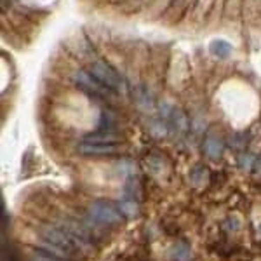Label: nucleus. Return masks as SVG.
<instances>
[{
    "label": "nucleus",
    "mask_w": 261,
    "mask_h": 261,
    "mask_svg": "<svg viewBox=\"0 0 261 261\" xmlns=\"http://www.w3.org/2000/svg\"><path fill=\"white\" fill-rule=\"evenodd\" d=\"M87 71H89L94 79H98L105 87H108V89L113 92H120L125 89L124 79H122L119 75V71L113 68L112 65H108L107 61H103V60L92 61Z\"/></svg>",
    "instance_id": "nucleus-1"
},
{
    "label": "nucleus",
    "mask_w": 261,
    "mask_h": 261,
    "mask_svg": "<svg viewBox=\"0 0 261 261\" xmlns=\"http://www.w3.org/2000/svg\"><path fill=\"white\" fill-rule=\"evenodd\" d=\"M89 218L98 225H120L124 221V214L120 207L108 200H94L89 205Z\"/></svg>",
    "instance_id": "nucleus-2"
},
{
    "label": "nucleus",
    "mask_w": 261,
    "mask_h": 261,
    "mask_svg": "<svg viewBox=\"0 0 261 261\" xmlns=\"http://www.w3.org/2000/svg\"><path fill=\"white\" fill-rule=\"evenodd\" d=\"M73 82L79 86V89H82L87 94H92L96 98H110V94L113 91H110L108 87H105L98 79H94L89 71L86 70H77L73 73Z\"/></svg>",
    "instance_id": "nucleus-3"
},
{
    "label": "nucleus",
    "mask_w": 261,
    "mask_h": 261,
    "mask_svg": "<svg viewBox=\"0 0 261 261\" xmlns=\"http://www.w3.org/2000/svg\"><path fill=\"white\" fill-rule=\"evenodd\" d=\"M119 150H120L119 145H99V143H86V141H82L77 146L79 153L86 155V157H107V155L117 153Z\"/></svg>",
    "instance_id": "nucleus-4"
},
{
    "label": "nucleus",
    "mask_w": 261,
    "mask_h": 261,
    "mask_svg": "<svg viewBox=\"0 0 261 261\" xmlns=\"http://www.w3.org/2000/svg\"><path fill=\"white\" fill-rule=\"evenodd\" d=\"M35 249L44 252V254H47V256H53V258H56V259H61V261H77V258L71 256L68 251H65L63 247L45 241V239H42V237L35 239Z\"/></svg>",
    "instance_id": "nucleus-5"
},
{
    "label": "nucleus",
    "mask_w": 261,
    "mask_h": 261,
    "mask_svg": "<svg viewBox=\"0 0 261 261\" xmlns=\"http://www.w3.org/2000/svg\"><path fill=\"white\" fill-rule=\"evenodd\" d=\"M86 143H99V145H119L122 141L120 134L115 133V130H96V133H91L84 138Z\"/></svg>",
    "instance_id": "nucleus-6"
},
{
    "label": "nucleus",
    "mask_w": 261,
    "mask_h": 261,
    "mask_svg": "<svg viewBox=\"0 0 261 261\" xmlns=\"http://www.w3.org/2000/svg\"><path fill=\"white\" fill-rule=\"evenodd\" d=\"M209 50L214 54L216 58H221V60H225V58H228L231 54V50H233V47L228 44L226 40H213L211 45H209Z\"/></svg>",
    "instance_id": "nucleus-7"
},
{
    "label": "nucleus",
    "mask_w": 261,
    "mask_h": 261,
    "mask_svg": "<svg viewBox=\"0 0 261 261\" xmlns=\"http://www.w3.org/2000/svg\"><path fill=\"white\" fill-rule=\"evenodd\" d=\"M205 153L211 159H218L223 153V145L218 138H207L205 140Z\"/></svg>",
    "instance_id": "nucleus-8"
},
{
    "label": "nucleus",
    "mask_w": 261,
    "mask_h": 261,
    "mask_svg": "<svg viewBox=\"0 0 261 261\" xmlns=\"http://www.w3.org/2000/svg\"><path fill=\"white\" fill-rule=\"evenodd\" d=\"M171 119L174 120V124H176V127H178L179 130H187L188 129V119H187V115H185L183 112L178 110V108H174L171 113Z\"/></svg>",
    "instance_id": "nucleus-9"
},
{
    "label": "nucleus",
    "mask_w": 261,
    "mask_h": 261,
    "mask_svg": "<svg viewBox=\"0 0 261 261\" xmlns=\"http://www.w3.org/2000/svg\"><path fill=\"white\" fill-rule=\"evenodd\" d=\"M119 207L124 216H136L138 214V204L134 200H122Z\"/></svg>",
    "instance_id": "nucleus-10"
},
{
    "label": "nucleus",
    "mask_w": 261,
    "mask_h": 261,
    "mask_svg": "<svg viewBox=\"0 0 261 261\" xmlns=\"http://www.w3.org/2000/svg\"><path fill=\"white\" fill-rule=\"evenodd\" d=\"M32 261H61V259H56V258H53V256H47V254H44V252L35 249V252L32 254Z\"/></svg>",
    "instance_id": "nucleus-11"
}]
</instances>
